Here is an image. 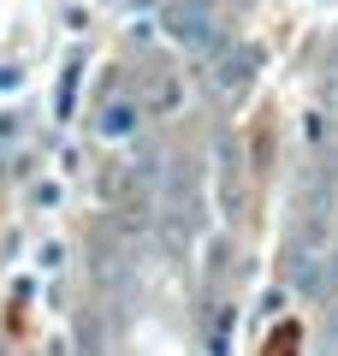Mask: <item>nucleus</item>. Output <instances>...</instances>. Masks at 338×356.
I'll return each mask as SVG.
<instances>
[{
  "label": "nucleus",
  "mask_w": 338,
  "mask_h": 356,
  "mask_svg": "<svg viewBox=\"0 0 338 356\" xmlns=\"http://www.w3.org/2000/svg\"><path fill=\"white\" fill-rule=\"evenodd\" d=\"M137 131V102L131 95H119V102L101 107V137H131Z\"/></svg>",
  "instance_id": "nucleus-1"
},
{
  "label": "nucleus",
  "mask_w": 338,
  "mask_h": 356,
  "mask_svg": "<svg viewBox=\"0 0 338 356\" xmlns=\"http://www.w3.org/2000/svg\"><path fill=\"white\" fill-rule=\"evenodd\" d=\"M303 149L321 161V154H332V119L314 107V113H303Z\"/></svg>",
  "instance_id": "nucleus-2"
}]
</instances>
